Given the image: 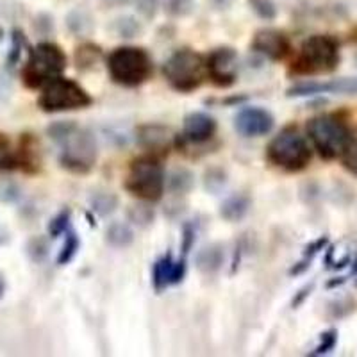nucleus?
<instances>
[{
  "label": "nucleus",
  "mask_w": 357,
  "mask_h": 357,
  "mask_svg": "<svg viewBox=\"0 0 357 357\" xmlns=\"http://www.w3.org/2000/svg\"><path fill=\"white\" fill-rule=\"evenodd\" d=\"M4 291H6V280L4 277H0V298L4 296Z\"/></svg>",
  "instance_id": "nucleus-47"
},
{
  "label": "nucleus",
  "mask_w": 357,
  "mask_h": 357,
  "mask_svg": "<svg viewBox=\"0 0 357 357\" xmlns=\"http://www.w3.org/2000/svg\"><path fill=\"white\" fill-rule=\"evenodd\" d=\"M25 47H27V40H25L24 33H22L20 29H13V33H11V49H9L8 59H6V63H8L9 68H15V66H17L18 63H20L22 54H24Z\"/></svg>",
  "instance_id": "nucleus-27"
},
{
  "label": "nucleus",
  "mask_w": 357,
  "mask_h": 357,
  "mask_svg": "<svg viewBox=\"0 0 357 357\" xmlns=\"http://www.w3.org/2000/svg\"><path fill=\"white\" fill-rule=\"evenodd\" d=\"M34 31L41 36H49L50 33H54V18L47 13L38 15L36 20H34Z\"/></svg>",
  "instance_id": "nucleus-38"
},
{
  "label": "nucleus",
  "mask_w": 357,
  "mask_h": 357,
  "mask_svg": "<svg viewBox=\"0 0 357 357\" xmlns=\"http://www.w3.org/2000/svg\"><path fill=\"white\" fill-rule=\"evenodd\" d=\"M75 127H77V123L73 122V120H57V122L50 123V126L47 127V136H49L52 142L59 143L61 139H65Z\"/></svg>",
  "instance_id": "nucleus-32"
},
{
  "label": "nucleus",
  "mask_w": 357,
  "mask_h": 357,
  "mask_svg": "<svg viewBox=\"0 0 357 357\" xmlns=\"http://www.w3.org/2000/svg\"><path fill=\"white\" fill-rule=\"evenodd\" d=\"M172 264H174L172 254H165L152 266V286H154V289L158 293H161L162 289H167L170 286Z\"/></svg>",
  "instance_id": "nucleus-22"
},
{
  "label": "nucleus",
  "mask_w": 357,
  "mask_h": 357,
  "mask_svg": "<svg viewBox=\"0 0 357 357\" xmlns=\"http://www.w3.org/2000/svg\"><path fill=\"white\" fill-rule=\"evenodd\" d=\"M311 291H312V284H309V286H305V288H302L301 291H298V295H296L295 298H293L291 307L296 309L301 304H304V301H305V298H307L309 295H311Z\"/></svg>",
  "instance_id": "nucleus-43"
},
{
  "label": "nucleus",
  "mask_w": 357,
  "mask_h": 357,
  "mask_svg": "<svg viewBox=\"0 0 357 357\" xmlns=\"http://www.w3.org/2000/svg\"><path fill=\"white\" fill-rule=\"evenodd\" d=\"M211 2L216 9H227L231 6V0H211Z\"/></svg>",
  "instance_id": "nucleus-46"
},
{
  "label": "nucleus",
  "mask_w": 357,
  "mask_h": 357,
  "mask_svg": "<svg viewBox=\"0 0 357 357\" xmlns=\"http://www.w3.org/2000/svg\"><path fill=\"white\" fill-rule=\"evenodd\" d=\"M24 165L20 158H17L15 154H9L6 151H0V172H11L17 170Z\"/></svg>",
  "instance_id": "nucleus-39"
},
{
  "label": "nucleus",
  "mask_w": 357,
  "mask_h": 357,
  "mask_svg": "<svg viewBox=\"0 0 357 357\" xmlns=\"http://www.w3.org/2000/svg\"><path fill=\"white\" fill-rule=\"evenodd\" d=\"M266 158L277 168L286 172H302L311 162L312 152L301 130L296 127H286L270 142Z\"/></svg>",
  "instance_id": "nucleus-6"
},
{
  "label": "nucleus",
  "mask_w": 357,
  "mask_h": 357,
  "mask_svg": "<svg viewBox=\"0 0 357 357\" xmlns=\"http://www.w3.org/2000/svg\"><path fill=\"white\" fill-rule=\"evenodd\" d=\"M104 4L109 6V8H122V6L129 4L130 0H102Z\"/></svg>",
  "instance_id": "nucleus-45"
},
{
  "label": "nucleus",
  "mask_w": 357,
  "mask_h": 357,
  "mask_svg": "<svg viewBox=\"0 0 357 357\" xmlns=\"http://www.w3.org/2000/svg\"><path fill=\"white\" fill-rule=\"evenodd\" d=\"M162 75L178 93H191L207 79L206 59L191 49L175 50L162 65Z\"/></svg>",
  "instance_id": "nucleus-3"
},
{
  "label": "nucleus",
  "mask_w": 357,
  "mask_h": 357,
  "mask_svg": "<svg viewBox=\"0 0 357 357\" xmlns=\"http://www.w3.org/2000/svg\"><path fill=\"white\" fill-rule=\"evenodd\" d=\"M252 50L270 61H282L289 54V40L277 29H259L252 38Z\"/></svg>",
  "instance_id": "nucleus-12"
},
{
  "label": "nucleus",
  "mask_w": 357,
  "mask_h": 357,
  "mask_svg": "<svg viewBox=\"0 0 357 357\" xmlns=\"http://www.w3.org/2000/svg\"><path fill=\"white\" fill-rule=\"evenodd\" d=\"M9 240H11V234H9V231L0 225V247H2V245H8Z\"/></svg>",
  "instance_id": "nucleus-44"
},
{
  "label": "nucleus",
  "mask_w": 357,
  "mask_h": 357,
  "mask_svg": "<svg viewBox=\"0 0 357 357\" xmlns=\"http://www.w3.org/2000/svg\"><path fill=\"white\" fill-rule=\"evenodd\" d=\"M104 240L113 248H127L134 243V231L129 223L126 222H113L106 229Z\"/></svg>",
  "instance_id": "nucleus-19"
},
{
  "label": "nucleus",
  "mask_w": 357,
  "mask_h": 357,
  "mask_svg": "<svg viewBox=\"0 0 357 357\" xmlns=\"http://www.w3.org/2000/svg\"><path fill=\"white\" fill-rule=\"evenodd\" d=\"M186 277V259H178L174 261L172 264V272H170V286H177L181 284Z\"/></svg>",
  "instance_id": "nucleus-40"
},
{
  "label": "nucleus",
  "mask_w": 357,
  "mask_h": 357,
  "mask_svg": "<svg viewBox=\"0 0 357 357\" xmlns=\"http://www.w3.org/2000/svg\"><path fill=\"white\" fill-rule=\"evenodd\" d=\"M216 129H218V123L211 114L195 111L184 118L183 139L188 143H195V145L206 143L215 136Z\"/></svg>",
  "instance_id": "nucleus-14"
},
{
  "label": "nucleus",
  "mask_w": 357,
  "mask_h": 357,
  "mask_svg": "<svg viewBox=\"0 0 357 357\" xmlns=\"http://www.w3.org/2000/svg\"><path fill=\"white\" fill-rule=\"evenodd\" d=\"M252 11L256 13L261 20L272 22L277 17V6L273 0H248Z\"/></svg>",
  "instance_id": "nucleus-33"
},
{
  "label": "nucleus",
  "mask_w": 357,
  "mask_h": 357,
  "mask_svg": "<svg viewBox=\"0 0 357 357\" xmlns=\"http://www.w3.org/2000/svg\"><path fill=\"white\" fill-rule=\"evenodd\" d=\"M65 24L70 33H72L73 36H79V38L91 34V31H93L95 27L93 17H91V15L82 8L72 9V11L66 15Z\"/></svg>",
  "instance_id": "nucleus-18"
},
{
  "label": "nucleus",
  "mask_w": 357,
  "mask_h": 357,
  "mask_svg": "<svg viewBox=\"0 0 357 357\" xmlns=\"http://www.w3.org/2000/svg\"><path fill=\"white\" fill-rule=\"evenodd\" d=\"M165 186H167V175L158 159L143 155L130 162L126 178V190L130 195L138 197L145 202H155L165 193Z\"/></svg>",
  "instance_id": "nucleus-7"
},
{
  "label": "nucleus",
  "mask_w": 357,
  "mask_h": 357,
  "mask_svg": "<svg viewBox=\"0 0 357 357\" xmlns=\"http://www.w3.org/2000/svg\"><path fill=\"white\" fill-rule=\"evenodd\" d=\"M93 104L91 95L79 82L66 77H57L43 86L38 106L45 113H66V111L86 109Z\"/></svg>",
  "instance_id": "nucleus-8"
},
{
  "label": "nucleus",
  "mask_w": 357,
  "mask_h": 357,
  "mask_svg": "<svg viewBox=\"0 0 357 357\" xmlns=\"http://www.w3.org/2000/svg\"><path fill=\"white\" fill-rule=\"evenodd\" d=\"M127 220L139 229L151 227L155 220V213L149 204H132L127 207Z\"/></svg>",
  "instance_id": "nucleus-24"
},
{
  "label": "nucleus",
  "mask_w": 357,
  "mask_h": 357,
  "mask_svg": "<svg viewBox=\"0 0 357 357\" xmlns=\"http://www.w3.org/2000/svg\"><path fill=\"white\" fill-rule=\"evenodd\" d=\"M167 186L174 195H188L195 188V174L188 168H175L167 178Z\"/></svg>",
  "instance_id": "nucleus-20"
},
{
  "label": "nucleus",
  "mask_w": 357,
  "mask_h": 357,
  "mask_svg": "<svg viewBox=\"0 0 357 357\" xmlns=\"http://www.w3.org/2000/svg\"><path fill=\"white\" fill-rule=\"evenodd\" d=\"M2 38H4V31L0 29V41H2Z\"/></svg>",
  "instance_id": "nucleus-48"
},
{
  "label": "nucleus",
  "mask_w": 357,
  "mask_h": 357,
  "mask_svg": "<svg viewBox=\"0 0 357 357\" xmlns=\"http://www.w3.org/2000/svg\"><path fill=\"white\" fill-rule=\"evenodd\" d=\"M66 70V54L59 45L43 41L29 50L22 77L27 88L38 89L49 84L54 79L61 77Z\"/></svg>",
  "instance_id": "nucleus-2"
},
{
  "label": "nucleus",
  "mask_w": 357,
  "mask_h": 357,
  "mask_svg": "<svg viewBox=\"0 0 357 357\" xmlns=\"http://www.w3.org/2000/svg\"><path fill=\"white\" fill-rule=\"evenodd\" d=\"M22 199V188L15 181H0V202L15 204Z\"/></svg>",
  "instance_id": "nucleus-35"
},
{
  "label": "nucleus",
  "mask_w": 357,
  "mask_h": 357,
  "mask_svg": "<svg viewBox=\"0 0 357 357\" xmlns=\"http://www.w3.org/2000/svg\"><path fill=\"white\" fill-rule=\"evenodd\" d=\"M25 250H27L29 259L33 261V263H43L47 256H49V241H47V238L34 236V238L27 241Z\"/></svg>",
  "instance_id": "nucleus-28"
},
{
  "label": "nucleus",
  "mask_w": 357,
  "mask_h": 357,
  "mask_svg": "<svg viewBox=\"0 0 357 357\" xmlns=\"http://www.w3.org/2000/svg\"><path fill=\"white\" fill-rule=\"evenodd\" d=\"M321 93H345L356 95L357 93V77L352 79H340V81L331 82H301L288 89V97H312V95Z\"/></svg>",
  "instance_id": "nucleus-13"
},
{
  "label": "nucleus",
  "mask_w": 357,
  "mask_h": 357,
  "mask_svg": "<svg viewBox=\"0 0 357 357\" xmlns=\"http://www.w3.org/2000/svg\"><path fill=\"white\" fill-rule=\"evenodd\" d=\"M223 261H225V247L222 243L206 245L195 256L197 270L204 275H215L216 272H220Z\"/></svg>",
  "instance_id": "nucleus-16"
},
{
  "label": "nucleus",
  "mask_w": 357,
  "mask_h": 357,
  "mask_svg": "<svg viewBox=\"0 0 357 357\" xmlns=\"http://www.w3.org/2000/svg\"><path fill=\"white\" fill-rule=\"evenodd\" d=\"M225 184H227V174L222 168H209L204 175V188L213 195L220 193L225 188Z\"/></svg>",
  "instance_id": "nucleus-30"
},
{
  "label": "nucleus",
  "mask_w": 357,
  "mask_h": 357,
  "mask_svg": "<svg viewBox=\"0 0 357 357\" xmlns=\"http://www.w3.org/2000/svg\"><path fill=\"white\" fill-rule=\"evenodd\" d=\"M336 343H337V331L334 329L327 331V333H324L320 336V343L317 345V349L312 350L311 356H325V354L333 352Z\"/></svg>",
  "instance_id": "nucleus-36"
},
{
  "label": "nucleus",
  "mask_w": 357,
  "mask_h": 357,
  "mask_svg": "<svg viewBox=\"0 0 357 357\" xmlns=\"http://www.w3.org/2000/svg\"><path fill=\"white\" fill-rule=\"evenodd\" d=\"M120 206V200L114 193L111 191H93L91 197H89V207L91 211L97 213L98 216L106 218V216H111Z\"/></svg>",
  "instance_id": "nucleus-21"
},
{
  "label": "nucleus",
  "mask_w": 357,
  "mask_h": 357,
  "mask_svg": "<svg viewBox=\"0 0 357 357\" xmlns=\"http://www.w3.org/2000/svg\"><path fill=\"white\" fill-rule=\"evenodd\" d=\"M327 243H329V238H327V236H321V238H318L317 241H312L311 245H307V247H305L304 257H302V259L307 261V263H311L312 257L317 256L320 250H324L325 245H327Z\"/></svg>",
  "instance_id": "nucleus-41"
},
{
  "label": "nucleus",
  "mask_w": 357,
  "mask_h": 357,
  "mask_svg": "<svg viewBox=\"0 0 357 357\" xmlns=\"http://www.w3.org/2000/svg\"><path fill=\"white\" fill-rule=\"evenodd\" d=\"M343 167L350 172L352 175L357 177V136H352L347 145V149L343 151V154L340 155Z\"/></svg>",
  "instance_id": "nucleus-34"
},
{
  "label": "nucleus",
  "mask_w": 357,
  "mask_h": 357,
  "mask_svg": "<svg viewBox=\"0 0 357 357\" xmlns=\"http://www.w3.org/2000/svg\"><path fill=\"white\" fill-rule=\"evenodd\" d=\"M70 223H72V211L70 209H63L61 213H57L49 222V227H47L50 238L56 240L59 236L66 234L70 231Z\"/></svg>",
  "instance_id": "nucleus-29"
},
{
  "label": "nucleus",
  "mask_w": 357,
  "mask_h": 357,
  "mask_svg": "<svg viewBox=\"0 0 357 357\" xmlns=\"http://www.w3.org/2000/svg\"><path fill=\"white\" fill-rule=\"evenodd\" d=\"M275 127V118L263 107H243L234 118V129L245 138H261Z\"/></svg>",
  "instance_id": "nucleus-11"
},
{
  "label": "nucleus",
  "mask_w": 357,
  "mask_h": 357,
  "mask_svg": "<svg viewBox=\"0 0 357 357\" xmlns=\"http://www.w3.org/2000/svg\"><path fill=\"white\" fill-rule=\"evenodd\" d=\"M165 11L174 18H186L195 11L193 0H165Z\"/></svg>",
  "instance_id": "nucleus-31"
},
{
  "label": "nucleus",
  "mask_w": 357,
  "mask_h": 357,
  "mask_svg": "<svg viewBox=\"0 0 357 357\" xmlns=\"http://www.w3.org/2000/svg\"><path fill=\"white\" fill-rule=\"evenodd\" d=\"M102 57L100 47L93 43H84L75 50V63L79 70H91L98 65Z\"/></svg>",
  "instance_id": "nucleus-25"
},
{
  "label": "nucleus",
  "mask_w": 357,
  "mask_h": 357,
  "mask_svg": "<svg viewBox=\"0 0 357 357\" xmlns=\"http://www.w3.org/2000/svg\"><path fill=\"white\" fill-rule=\"evenodd\" d=\"M61 146L59 165L72 174H88L98 158L97 139L88 129L75 127L65 139L57 143Z\"/></svg>",
  "instance_id": "nucleus-9"
},
{
  "label": "nucleus",
  "mask_w": 357,
  "mask_h": 357,
  "mask_svg": "<svg viewBox=\"0 0 357 357\" xmlns=\"http://www.w3.org/2000/svg\"><path fill=\"white\" fill-rule=\"evenodd\" d=\"M238 52L232 47H218L206 59L207 77L218 88H231L238 79Z\"/></svg>",
  "instance_id": "nucleus-10"
},
{
  "label": "nucleus",
  "mask_w": 357,
  "mask_h": 357,
  "mask_svg": "<svg viewBox=\"0 0 357 357\" xmlns=\"http://www.w3.org/2000/svg\"><path fill=\"white\" fill-rule=\"evenodd\" d=\"M132 2L136 11H138L145 20L155 18L159 8H161V0H132Z\"/></svg>",
  "instance_id": "nucleus-37"
},
{
  "label": "nucleus",
  "mask_w": 357,
  "mask_h": 357,
  "mask_svg": "<svg viewBox=\"0 0 357 357\" xmlns=\"http://www.w3.org/2000/svg\"><path fill=\"white\" fill-rule=\"evenodd\" d=\"M340 65V45L333 36L314 34L302 43L293 63V72L298 75L331 73Z\"/></svg>",
  "instance_id": "nucleus-5"
},
{
  "label": "nucleus",
  "mask_w": 357,
  "mask_h": 357,
  "mask_svg": "<svg viewBox=\"0 0 357 357\" xmlns=\"http://www.w3.org/2000/svg\"><path fill=\"white\" fill-rule=\"evenodd\" d=\"M138 143L152 154H165L172 145V130L161 123H146L138 129Z\"/></svg>",
  "instance_id": "nucleus-15"
},
{
  "label": "nucleus",
  "mask_w": 357,
  "mask_h": 357,
  "mask_svg": "<svg viewBox=\"0 0 357 357\" xmlns=\"http://www.w3.org/2000/svg\"><path fill=\"white\" fill-rule=\"evenodd\" d=\"M111 31H113L118 38L132 40V38H138L139 34L143 33V25L136 17L123 15V17L114 18L113 24H111Z\"/></svg>",
  "instance_id": "nucleus-23"
},
{
  "label": "nucleus",
  "mask_w": 357,
  "mask_h": 357,
  "mask_svg": "<svg viewBox=\"0 0 357 357\" xmlns=\"http://www.w3.org/2000/svg\"><path fill=\"white\" fill-rule=\"evenodd\" d=\"M195 236H197L195 227H193L191 223H186L183 229V254L184 256H188V254L191 252V248H193V245H195Z\"/></svg>",
  "instance_id": "nucleus-42"
},
{
  "label": "nucleus",
  "mask_w": 357,
  "mask_h": 357,
  "mask_svg": "<svg viewBox=\"0 0 357 357\" xmlns=\"http://www.w3.org/2000/svg\"><path fill=\"white\" fill-rule=\"evenodd\" d=\"M250 207L252 200L247 193H234V195L227 197L222 202V206H220V216L229 223L241 222L248 215Z\"/></svg>",
  "instance_id": "nucleus-17"
},
{
  "label": "nucleus",
  "mask_w": 357,
  "mask_h": 357,
  "mask_svg": "<svg viewBox=\"0 0 357 357\" xmlns=\"http://www.w3.org/2000/svg\"><path fill=\"white\" fill-rule=\"evenodd\" d=\"M107 72L113 82L126 88H138L154 72L152 57L139 47H118L107 57Z\"/></svg>",
  "instance_id": "nucleus-1"
},
{
  "label": "nucleus",
  "mask_w": 357,
  "mask_h": 357,
  "mask_svg": "<svg viewBox=\"0 0 357 357\" xmlns=\"http://www.w3.org/2000/svg\"><path fill=\"white\" fill-rule=\"evenodd\" d=\"M79 248H81V240H79V236L75 234V232L68 231L66 232L65 243H63L61 250H59V254H57V257H56V263L59 264V266H65V264H68L73 257L77 256Z\"/></svg>",
  "instance_id": "nucleus-26"
},
{
  "label": "nucleus",
  "mask_w": 357,
  "mask_h": 357,
  "mask_svg": "<svg viewBox=\"0 0 357 357\" xmlns=\"http://www.w3.org/2000/svg\"><path fill=\"white\" fill-rule=\"evenodd\" d=\"M307 136L321 159L340 158L349 145L352 134L345 120L337 114H318L307 122Z\"/></svg>",
  "instance_id": "nucleus-4"
}]
</instances>
